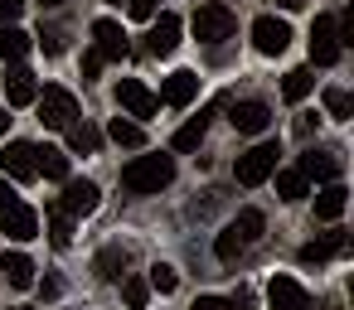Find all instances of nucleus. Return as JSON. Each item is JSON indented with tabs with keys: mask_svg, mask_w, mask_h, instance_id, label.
<instances>
[{
	"mask_svg": "<svg viewBox=\"0 0 354 310\" xmlns=\"http://www.w3.org/2000/svg\"><path fill=\"white\" fill-rule=\"evenodd\" d=\"M189 310H238V300H228V296H199Z\"/></svg>",
	"mask_w": 354,
	"mask_h": 310,
	"instance_id": "c9c22d12",
	"label": "nucleus"
},
{
	"mask_svg": "<svg viewBox=\"0 0 354 310\" xmlns=\"http://www.w3.org/2000/svg\"><path fill=\"white\" fill-rule=\"evenodd\" d=\"M344 204H349V189H344L339 180H330V184L315 194V218H320V223H335V218L344 213Z\"/></svg>",
	"mask_w": 354,
	"mask_h": 310,
	"instance_id": "aec40b11",
	"label": "nucleus"
},
{
	"mask_svg": "<svg viewBox=\"0 0 354 310\" xmlns=\"http://www.w3.org/2000/svg\"><path fill=\"white\" fill-rule=\"evenodd\" d=\"M107 6H122V0H107Z\"/></svg>",
	"mask_w": 354,
	"mask_h": 310,
	"instance_id": "a18cd8bd",
	"label": "nucleus"
},
{
	"mask_svg": "<svg viewBox=\"0 0 354 310\" xmlns=\"http://www.w3.org/2000/svg\"><path fill=\"white\" fill-rule=\"evenodd\" d=\"M49 242H54V247H68V242H73V218H68L64 209H49Z\"/></svg>",
	"mask_w": 354,
	"mask_h": 310,
	"instance_id": "cd10ccee",
	"label": "nucleus"
},
{
	"mask_svg": "<svg viewBox=\"0 0 354 310\" xmlns=\"http://www.w3.org/2000/svg\"><path fill=\"white\" fill-rule=\"evenodd\" d=\"M39 6H44V10H59V6H64V0H39Z\"/></svg>",
	"mask_w": 354,
	"mask_h": 310,
	"instance_id": "37998d69",
	"label": "nucleus"
},
{
	"mask_svg": "<svg viewBox=\"0 0 354 310\" xmlns=\"http://www.w3.org/2000/svg\"><path fill=\"white\" fill-rule=\"evenodd\" d=\"M189 25H194V39H204V44H223L238 30V20H233V10L223 6V0H204V6H194Z\"/></svg>",
	"mask_w": 354,
	"mask_h": 310,
	"instance_id": "7ed1b4c3",
	"label": "nucleus"
},
{
	"mask_svg": "<svg viewBox=\"0 0 354 310\" xmlns=\"http://www.w3.org/2000/svg\"><path fill=\"white\" fill-rule=\"evenodd\" d=\"M93 49L102 59H127V35L117 20H93Z\"/></svg>",
	"mask_w": 354,
	"mask_h": 310,
	"instance_id": "f3484780",
	"label": "nucleus"
},
{
	"mask_svg": "<svg viewBox=\"0 0 354 310\" xmlns=\"http://www.w3.org/2000/svg\"><path fill=\"white\" fill-rule=\"evenodd\" d=\"M214 252H218L223 262H233V257L243 252V242H238V233H233V228H223V233H218V242H214Z\"/></svg>",
	"mask_w": 354,
	"mask_h": 310,
	"instance_id": "72a5a7b5",
	"label": "nucleus"
},
{
	"mask_svg": "<svg viewBox=\"0 0 354 310\" xmlns=\"http://www.w3.org/2000/svg\"><path fill=\"white\" fill-rule=\"evenodd\" d=\"M277 6H281V10H301V0H277Z\"/></svg>",
	"mask_w": 354,
	"mask_h": 310,
	"instance_id": "79ce46f5",
	"label": "nucleus"
},
{
	"mask_svg": "<svg viewBox=\"0 0 354 310\" xmlns=\"http://www.w3.org/2000/svg\"><path fill=\"white\" fill-rule=\"evenodd\" d=\"M310 88H315V78H310V68H291V73L281 78V97H286V102H301V97H306Z\"/></svg>",
	"mask_w": 354,
	"mask_h": 310,
	"instance_id": "bb28decb",
	"label": "nucleus"
},
{
	"mask_svg": "<svg viewBox=\"0 0 354 310\" xmlns=\"http://www.w3.org/2000/svg\"><path fill=\"white\" fill-rule=\"evenodd\" d=\"M10 204H20V194H15V184H10L6 175H0V213H6Z\"/></svg>",
	"mask_w": 354,
	"mask_h": 310,
	"instance_id": "ea45409f",
	"label": "nucleus"
},
{
	"mask_svg": "<svg viewBox=\"0 0 354 310\" xmlns=\"http://www.w3.org/2000/svg\"><path fill=\"white\" fill-rule=\"evenodd\" d=\"M102 64H107V59H102L97 49H88V54H83V78H97V73H102Z\"/></svg>",
	"mask_w": 354,
	"mask_h": 310,
	"instance_id": "58836bf2",
	"label": "nucleus"
},
{
	"mask_svg": "<svg viewBox=\"0 0 354 310\" xmlns=\"http://www.w3.org/2000/svg\"><path fill=\"white\" fill-rule=\"evenodd\" d=\"M35 97H39L35 73H30V68H10V73H6V102H10V107H35Z\"/></svg>",
	"mask_w": 354,
	"mask_h": 310,
	"instance_id": "a211bd4d",
	"label": "nucleus"
},
{
	"mask_svg": "<svg viewBox=\"0 0 354 310\" xmlns=\"http://www.w3.org/2000/svg\"><path fill=\"white\" fill-rule=\"evenodd\" d=\"M0 271H6V281H10L15 291H30V286H35V262H30L25 252H6Z\"/></svg>",
	"mask_w": 354,
	"mask_h": 310,
	"instance_id": "412c9836",
	"label": "nucleus"
},
{
	"mask_svg": "<svg viewBox=\"0 0 354 310\" xmlns=\"http://www.w3.org/2000/svg\"><path fill=\"white\" fill-rule=\"evenodd\" d=\"M97 146H102V136H97L88 122H73V126H68V151H97Z\"/></svg>",
	"mask_w": 354,
	"mask_h": 310,
	"instance_id": "c85d7f7f",
	"label": "nucleus"
},
{
	"mask_svg": "<svg viewBox=\"0 0 354 310\" xmlns=\"http://www.w3.org/2000/svg\"><path fill=\"white\" fill-rule=\"evenodd\" d=\"M339 252H349V233H344V228H330V233H320L315 242L301 247V262H306V267H320V262H330V257H339Z\"/></svg>",
	"mask_w": 354,
	"mask_h": 310,
	"instance_id": "dca6fc26",
	"label": "nucleus"
},
{
	"mask_svg": "<svg viewBox=\"0 0 354 310\" xmlns=\"http://www.w3.org/2000/svg\"><path fill=\"white\" fill-rule=\"evenodd\" d=\"M339 30H335V15H315V25H310V64L315 68H330L335 59H339Z\"/></svg>",
	"mask_w": 354,
	"mask_h": 310,
	"instance_id": "423d86ee",
	"label": "nucleus"
},
{
	"mask_svg": "<svg viewBox=\"0 0 354 310\" xmlns=\"http://www.w3.org/2000/svg\"><path fill=\"white\" fill-rule=\"evenodd\" d=\"M180 30H185V25H180V15H170V10H165V15L151 25V35H146V54H151V59H170V54L180 49Z\"/></svg>",
	"mask_w": 354,
	"mask_h": 310,
	"instance_id": "9d476101",
	"label": "nucleus"
},
{
	"mask_svg": "<svg viewBox=\"0 0 354 310\" xmlns=\"http://www.w3.org/2000/svg\"><path fill=\"white\" fill-rule=\"evenodd\" d=\"M286 44H291V25L286 20H277V15H257L252 20V49L257 54L277 59V54H286Z\"/></svg>",
	"mask_w": 354,
	"mask_h": 310,
	"instance_id": "39448f33",
	"label": "nucleus"
},
{
	"mask_svg": "<svg viewBox=\"0 0 354 310\" xmlns=\"http://www.w3.org/2000/svg\"><path fill=\"white\" fill-rule=\"evenodd\" d=\"M107 136H112L117 146H127V151H136V146H146V126H141V122H127V117H112V126H107Z\"/></svg>",
	"mask_w": 354,
	"mask_h": 310,
	"instance_id": "393cba45",
	"label": "nucleus"
},
{
	"mask_svg": "<svg viewBox=\"0 0 354 310\" xmlns=\"http://www.w3.org/2000/svg\"><path fill=\"white\" fill-rule=\"evenodd\" d=\"M228 228L238 233V242H243V247H252V242H262V228H267V218H262V209H243V213H238Z\"/></svg>",
	"mask_w": 354,
	"mask_h": 310,
	"instance_id": "b1692460",
	"label": "nucleus"
},
{
	"mask_svg": "<svg viewBox=\"0 0 354 310\" xmlns=\"http://www.w3.org/2000/svg\"><path fill=\"white\" fill-rule=\"evenodd\" d=\"M0 233L15 238V242H30V238H39V213L30 204H10L6 213H0Z\"/></svg>",
	"mask_w": 354,
	"mask_h": 310,
	"instance_id": "2eb2a0df",
	"label": "nucleus"
},
{
	"mask_svg": "<svg viewBox=\"0 0 354 310\" xmlns=\"http://www.w3.org/2000/svg\"><path fill=\"white\" fill-rule=\"evenodd\" d=\"M0 175H6L10 184L35 180V175H39V170H35V146H30V141H10L6 155H0Z\"/></svg>",
	"mask_w": 354,
	"mask_h": 310,
	"instance_id": "1a4fd4ad",
	"label": "nucleus"
},
{
	"mask_svg": "<svg viewBox=\"0 0 354 310\" xmlns=\"http://www.w3.org/2000/svg\"><path fill=\"white\" fill-rule=\"evenodd\" d=\"M325 112H330L335 122H349V112H354L349 93H344V88H325Z\"/></svg>",
	"mask_w": 354,
	"mask_h": 310,
	"instance_id": "c756f323",
	"label": "nucleus"
},
{
	"mask_svg": "<svg viewBox=\"0 0 354 310\" xmlns=\"http://www.w3.org/2000/svg\"><path fill=\"white\" fill-rule=\"evenodd\" d=\"M39 296H44V300H54V296H59V281H54V276H44V286H39Z\"/></svg>",
	"mask_w": 354,
	"mask_h": 310,
	"instance_id": "a19ab883",
	"label": "nucleus"
},
{
	"mask_svg": "<svg viewBox=\"0 0 354 310\" xmlns=\"http://www.w3.org/2000/svg\"><path fill=\"white\" fill-rule=\"evenodd\" d=\"M277 155H281V146H277V141H257L252 151H243V155H238L233 180H238V184H248V189L267 184V180H272V170H277Z\"/></svg>",
	"mask_w": 354,
	"mask_h": 310,
	"instance_id": "f03ea898",
	"label": "nucleus"
},
{
	"mask_svg": "<svg viewBox=\"0 0 354 310\" xmlns=\"http://www.w3.org/2000/svg\"><path fill=\"white\" fill-rule=\"evenodd\" d=\"M35 107H39V122L54 126V131H68V126L78 122V97H73L68 88H44V93L35 97Z\"/></svg>",
	"mask_w": 354,
	"mask_h": 310,
	"instance_id": "20e7f679",
	"label": "nucleus"
},
{
	"mask_svg": "<svg viewBox=\"0 0 354 310\" xmlns=\"http://www.w3.org/2000/svg\"><path fill=\"white\" fill-rule=\"evenodd\" d=\"M97 276L102 281H117L122 276V247H102L97 252Z\"/></svg>",
	"mask_w": 354,
	"mask_h": 310,
	"instance_id": "473e14b6",
	"label": "nucleus"
},
{
	"mask_svg": "<svg viewBox=\"0 0 354 310\" xmlns=\"http://www.w3.org/2000/svg\"><path fill=\"white\" fill-rule=\"evenodd\" d=\"M296 170H301L306 180H315V184H330V180H339L344 160H339L335 151H325V146H306L301 160H296Z\"/></svg>",
	"mask_w": 354,
	"mask_h": 310,
	"instance_id": "6e6552de",
	"label": "nucleus"
},
{
	"mask_svg": "<svg viewBox=\"0 0 354 310\" xmlns=\"http://www.w3.org/2000/svg\"><path fill=\"white\" fill-rule=\"evenodd\" d=\"M165 6V0H127V10H131V20H156V10Z\"/></svg>",
	"mask_w": 354,
	"mask_h": 310,
	"instance_id": "f704fd0d",
	"label": "nucleus"
},
{
	"mask_svg": "<svg viewBox=\"0 0 354 310\" xmlns=\"http://www.w3.org/2000/svg\"><path fill=\"white\" fill-rule=\"evenodd\" d=\"M30 49H35V39H30L25 30H15V25H0V59H6V64H20Z\"/></svg>",
	"mask_w": 354,
	"mask_h": 310,
	"instance_id": "4be33fe9",
	"label": "nucleus"
},
{
	"mask_svg": "<svg viewBox=\"0 0 354 310\" xmlns=\"http://www.w3.org/2000/svg\"><path fill=\"white\" fill-rule=\"evenodd\" d=\"M175 180V155H136L127 170H122V184L131 189V194H160L165 184Z\"/></svg>",
	"mask_w": 354,
	"mask_h": 310,
	"instance_id": "f257e3e1",
	"label": "nucleus"
},
{
	"mask_svg": "<svg viewBox=\"0 0 354 310\" xmlns=\"http://www.w3.org/2000/svg\"><path fill=\"white\" fill-rule=\"evenodd\" d=\"M122 296H127V305H131V310H146V300H151L146 276H127V281H122Z\"/></svg>",
	"mask_w": 354,
	"mask_h": 310,
	"instance_id": "2f4dec72",
	"label": "nucleus"
},
{
	"mask_svg": "<svg viewBox=\"0 0 354 310\" xmlns=\"http://www.w3.org/2000/svg\"><path fill=\"white\" fill-rule=\"evenodd\" d=\"M6 126H10V117H6V107H0V131H6Z\"/></svg>",
	"mask_w": 354,
	"mask_h": 310,
	"instance_id": "c03bdc74",
	"label": "nucleus"
},
{
	"mask_svg": "<svg viewBox=\"0 0 354 310\" xmlns=\"http://www.w3.org/2000/svg\"><path fill=\"white\" fill-rule=\"evenodd\" d=\"M267 305L272 310H310V296L296 276H272L267 281Z\"/></svg>",
	"mask_w": 354,
	"mask_h": 310,
	"instance_id": "ddd939ff",
	"label": "nucleus"
},
{
	"mask_svg": "<svg viewBox=\"0 0 354 310\" xmlns=\"http://www.w3.org/2000/svg\"><path fill=\"white\" fill-rule=\"evenodd\" d=\"M277 175V194L291 204V199H306V189H310V180L301 175V170H272Z\"/></svg>",
	"mask_w": 354,
	"mask_h": 310,
	"instance_id": "a878e982",
	"label": "nucleus"
},
{
	"mask_svg": "<svg viewBox=\"0 0 354 310\" xmlns=\"http://www.w3.org/2000/svg\"><path fill=\"white\" fill-rule=\"evenodd\" d=\"M117 102H122V112L136 117V122H151V117L160 112L156 93H151L146 83H136V78H122V83H117Z\"/></svg>",
	"mask_w": 354,
	"mask_h": 310,
	"instance_id": "0eeeda50",
	"label": "nucleus"
},
{
	"mask_svg": "<svg viewBox=\"0 0 354 310\" xmlns=\"http://www.w3.org/2000/svg\"><path fill=\"white\" fill-rule=\"evenodd\" d=\"M97 204H102V189H97L93 180H64V199H59V209H64L68 218L93 213Z\"/></svg>",
	"mask_w": 354,
	"mask_h": 310,
	"instance_id": "f8f14e48",
	"label": "nucleus"
},
{
	"mask_svg": "<svg viewBox=\"0 0 354 310\" xmlns=\"http://www.w3.org/2000/svg\"><path fill=\"white\" fill-rule=\"evenodd\" d=\"M15 310H30V305H15Z\"/></svg>",
	"mask_w": 354,
	"mask_h": 310,
	"instance_id": "49530a36",
	"label": "nucleus"
},
{
	"mask_svg": "<svg viewBox=\"0 0 354 310\" xmlns=\"http://www.w3.org/2000/svg\"><path fill=\"white\" fill-rule=\"evenodd\" d=\"M35 170L49 180H68V155L59 146H35Z\"/></svg>",
	"mask_w": 354,
	"mask_h": 310,
	"instance_id": "5701e85b",
	"label": "nucleus"
},
{
	"mask_svg": "<svg viewBox=\"0 0 354 310\" xmlns=\"http://www.w3.org/2000/svg\"><path fill=\"white\" fill-rule=\"evenodd\" d=\"M228 122H233V131H243V136H262V131L272 126V107L257 102V97H248V102H233Z\"/></svg>",
	"mask_w": 354,
	"mask_h": 310,
	"instance_id": "9b49d317",
	"label": "nucleus"
},
{
	"mask_svg": "<svg viewBox=\"0 0 354 310\" xmlns=\"http://www.w3.org/2000/svg\"><path fill=\"white\" fill-rule=\"evenodd\" d=\"M194 97H199V73L175 68V73L160 83V97H156V102H165V107H189Z\"/></svg>",
	"mask_w": 354,
	"mask_h": 310,
	"instance_id": "4468645a",
	"label": "nucleus"
},
{
	"mask_svg": "<svg viewBox=\"0 0 354 310\" xmlns=\"http://www.w3.org/2000/svg\"><path fill=\"white\" fill-rule=\"evenodd\" d=\"M209 117H214V107H204L199 117H189V122H185V126L175 131V141H170V146H175L180 155H189V151H199V141L209 136Z\"/></svg>",
	"mask_w": 354,
	"mask_h": 310,
	"instance_id": "6ab92c4d",
	"label": "nucleus"
},
{
	"mask_svg": "<svg viewBox=\"0 0 354 310\" xmlns=\"http://www.w3.org/2000/svg\"><path fill=\"white\" fill-rule=\"evenodd\" d=\"M146 286H151V291H160V296H170V291L180 286V276H175V267L156 262V267H151V276H146Z\"/></svg>",
	"mask_w": 354,
	"mask_h": 310,
	"instance_id": "7c9ffc66",
	"label": "nucleus"
},
{
	"mask_svg": "<svg viewBox=\"0 0 354 310\" xmlns=\"http://www.w3.org/2000/svg\"><path fill=\"white\" fill-rule=\"evenodd\" d=\"M39 44H44V54H64V30H44Z\"/></svg>",
	"mask_w": 354,
	"mask_h": 310,
	"instance_id": "4c0bfd02",
	"label": "nucleus"
},
{
	"mask_svg": "<svg viewBox=\"0 0 354 310\" xmlns=\"http://www.w3.org/2000/svg\"><path fill=\"white\" fill-rule=\"evenodd\" d=\"M25 15V0H0V25H10Z\"/></svg>",
	"mask_w": 354,
	"mask_h": 310,
	"instance_id": "e433bc0d",
	"label": "nucleus"
}]
</instances>
